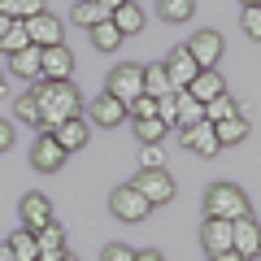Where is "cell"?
<instances>
[{"label": "cell", "mask_w": 261, "mask_h": 261, "mask_svg": "<svg viewBox=\"0 0 261 261\" xmlns=\"http://www.w3.org/2000/svg\"><path fill=\"white\" fill-rule=\"evenodd\" d=\"M31 96L39 100V130H53L65 118L83 113V100H79L74 83H48V79H39V83H31Z\"/></svg>", "instance_id": "1"}, {"label": "cell", "mask_w": 261, "mask_h": 261, "mask_svg": "<svg viewBox=\"0 0 261 261\" xmlns=\"http://www.w3.org/2000/svg\"><path fill=\"white\" fill-rule=\"evenodd\" d=\"M252 214V200L244 196V187L235 183H214L205 192V218H226V222H240Z\"/></svg>", "instance_id": "2"}, {"label": "cell", "mask_w": 261, "mask_h": 261, "mask_svg": "<svg viewBox=\"0 0 261 261\" xmlns=\"http://www.w3.org/2000/svg\"><path fill=\"white\" fill-rule=\"evenodd\" d=\"M105 92L118 96L122 105H130L135 96H144V65H135V61L113 65V70H109V87H105Z\"/></svg>", "instance_id": "3"}, {"label": "cell", "mask_w": 261, "mask_h": 261, "mask_svg": "<svg viewBox=\"0 0 261 261\" xmlns=\"http://www.w3.org/2000/svg\"><path fill=\"white\" fill-rule=\"evenodd\" d=\"M109 209H113V218H122V222H144V218L152 214V205L144 200V192L135 183H122L118 192L109 196Z\"/></svg>", "instance_id": "4"}, {"label": "cell", "mask_w": 261, "mask_h": 261, "mask_svg": "<svg viewBox=\"0 0 261 261\" xmlns=\"http://www.w3.org/2000/svg\"><path fill=\"white\" fill-rule=\"evenodd\" d=\"M187 53H192V61L200 65V70H218V61H222V35H218V31H196L192 39H187Z\"/></svg>", "instance_id": "5"}, {"label": "cell", "mask_w": 261, "mask_h": 261, "mask_svg": "<svg viewBox=\"0 0 261 261\" xmlns=\"http://www.w3.org/2000/svg\"><path fill=\"white\" fill-rule=\"evenodd\" d=\"M178 144H183L187 152H196V157H218V130L214 122H196V126H178Z\"/></svg>", "instance_id": "6"}, {"label": "cell", "mask_w": 261, "mask_h": 261, "mask_svg": "<svg viewBox=\"0 0 261 261\" xmlns=\"http://www.w3.org/2000/svg\"><path fill=\"white\" fill-rule=\"evenodd\" d=\"M70 74H74V53L65 44L44 48V57H39V79H48V83H70Z\"/></svg>", "instance_id": "7"}, {"label": "cell", "mask_w": 261, "mask_h": 261, "mask_svg": "<svg viewBox=\"0 0 261 261\" xmlns=\"http://www.w3.org/2000/svg\"><path fill=\"white\" fill-rule=\"evenodd\" d=\"M135 187L144 192V200L148 205H166V200H174V178H170V170H140L135 174Z\"/></svg>", "instance_id": "8"}, {"label": "cell", "mask_w": 261, "mask_h": 261, "mask_svg": "<svg viewBox=\"0 0 261 261\" xmlns=\"http://www.w3.org/2000/svg\"><path fill=\"white\" fill-rule=\"evenodd\" d=\"M18 218H22L27 231H44V226L53 222V200H48L44 192H27L22 205H18Z\"/></svg>", "instance_id": "9"}, {"label": "cell", "mask_w": 261, "mask_h": 261, "mask_svg": "<svg viewBox=\"0 0 261 261\" xmlns=\"http://www.w3.org/2000/svg\"><path fill=\"white\" fill-rule=\"evenodd\" d=\"M31 166H35L39 174H57V170L65 166V148L53 140V135H48V130L39 135L35 144H31Z\"/></svg>", "instance_id": "10"}, {"label": "cell", "mask_w": 261, "mask_h": 261, "mask_svg": "<svg viewBox=\"0 0 261 261\" xmlns=\"http://www.w3.org/2000/svg\"><path fill=\"white\" fill-rule=\"evenodd\" d=\"M166 74H170V87H174V92H187V87H192V79L200 74V65L192 61V53H187V48H174V53L166 57Z\"/></svg>", "instance_id": "11"}, {"label": "cell", "mask_w": 261, "mask_h": 261, "mask_svg": "<svg viewBox=\"0 0 261 261\" xmlns=\"http://www.w3.org/2000/svg\"><path fill=\"white\" fill-rule=\"evenodd\" d=\"M22 27H27V35H31V44H35V48H53V44H61V35H65V27L48 9L35 13V18H27Z\"/></svg>", "instance_id": "12"}, {"label": "cell", "mask_w": 261, "mask_h": 261, "mask_svg": "<svg viewBox=\"0 0 261 261\" xmlns=\"http://www.w3.org/2000/svg\"><path fill=\"white\" fill-rule=\"evenodd\" d=\"M200 244H205L209 257H218V252H231L235 244V231L226 218H205V226H200Z\"/></svg>", "instance_id": "13"}, {"label": "cell", "mask_w": 261, "mask_h": 261, "mask_svg": "<svg viewBox=\"0 0 261 261\" xmlns=\"http://www.w3.org/2000/svg\"><path fill=\"white\" fill-rule=\"evenodd\" d=\"M231 231H235V244H231V248L235 252H240V257H257V252H261V226H257V218H240V222H231Z\"/></svg>", "instance_id": "14"}, {"label": "cell", "mask_w": 261, "mask_h": 261, "mask_svg": "<svg viewBox=\"0 0 261 261\" xmlns=\"http://www.w3.org/2000/svg\"><path fill=\"white\" fill-rule=\"evenodd\" d=\"M48 135H53V140L61 144L65 152H79V148L87 144V122H83V118H65L61 126H53Z\"/></svg>", "instance_id": "15"}, {"label": "cell", "mask_w": 261, "mask_h": 261, "mask_svg": "<svg viewBox=\"0 0 261 261\" xmlns=\"http://www.w3.org/2000/svg\"><path fill=\"white\" fill-rule=\"evenodd\" d=\"M122 118H126V105H122L118 96L105 92V96H96V100H92V122H96V126H118Z\"/></svg>", "instance_id": "16"}, {"label": "cell", "mask_w": 261, "mask_h": 261, "mask_svg": "<svg viewBox=\"0 0 261 261\" xmlns=\"http://www.w3.org/2000/svg\"><path fill=\"white\" fill-rule=\"evenodd\" d=\"M222 92H226V83H222L218 70H200V74L192 79V87H187V96H196L200 105H209L214 96H222Z\"/></svg>", "instance_id": "17"}, {"label": "cell", "mask_w": 261, "mask_h": 261, "mask_svg": "<svg viewBox=\"0 0 261 261\" xmlns=\"http://www.w3.org/2000/svg\"><path fill=\"white\" fill-rule=\"evenodd\" d=\"M109 22L122 31V35H135V31H144V22H148V18H144V9L135 5V0H126V5H118V9L109 13Z\"/></svg>", "instance_id": "18"}, {"label": "cell", "mask_w": 261, "mask_h": 261, "mask_svg": "<svg viewBox=\"0 0 261 261\" xmlns=\"http://www.w3.org/2000/svg\"><path fill=\"white\" fill-rule=\"evenodd\" d=\"M39 57H44V48H35V44H27L22 53H13L9 57V61H13V74L27 79V83H39Z\"/></svg>", "instance_id": "19"}, {"label": "cell", "mask_w": 261, "mask_h": 261, "mask_svg": "<svg viewBox=\"0 0 261 261\" xmlns=\"http://www.w3.org/2000/svg\"><path fill=\"white\" fill-rule=\"evenodd\" d=\"M35 244H39V257H53V252H65V226L57 222H48L44 231H35Z\"/></svg>", "instance_id": "20"}, {"label": "cell", "mask_w": 261, "mask_h": 261, "mask_svg": "<svg viewBox=\"0 0 261 261\" xmlns=\"http://www.w3.org/2000/svg\"><path fill=\"white\" fill-rule=\"evenodd\" d=\"M214 130H218V144L222 148H231V144H244L248 140V118H226V122H214Z\"/></svg>", "instance_id": "21"}, {"label": "cell", "mask_w": 261, "mask_h": 261, "mask_svg": "<svg viewBox=\"0 0 261 261\" xmlns=\"http://www.w3.org/2000/svg\"><path fill=\"white\" fill-rule=\"evenodd\" d=\"M74 27H96V22H105L109 18V9H105L100 0H74Z\"/></svg>", "instance_id": "22"}, {"label": "cell", "mask_w": 261, "mask_h": 261, "mask_svg": "<svg viewBox=\"0 0 261 261\" xmlns=\"http://www.w3.org/2000/svg\"><path fill=\"white\" fill-rule=\"evenodd\" d=\"M87 35H92V44L100 48V53H113V48L122 44V31L113 27L109 18H105V22H96V27H87Z\"/></svg>", "instance_id": "23"}, {"label": "cell", "mask_w": 261, "mask_h": 261, "mask_svg": "<svg viewBox=\"0 0 261 261\" xmlns=\"http://www.w3.org/2000/svg\"><path fill=\"white\" fill-rule=\"evenodd\" d=\"M5 244L13 248V257H18V261H39V244H35V231H27V226H22L18 235H9Z\"/></svg>", "instance_id": "24"}, {"label": "cell", "mask_w": 261, "mask_h": 261, "mask_svg": "<svg viewBox=\"0 0 261 261\" xmlns=\"http://www.w3.org/2000/svg\"><path fill=\"white\" fill-rule=\"evenodd\" d=\"M144 92H148V96H170V92H174L161 61H157V65H144Z\"/></svg>", "instance_id": "25"}, {"label": "cell", "mask_w": 261, "mask_h": 261, "mask_svg": "<svg viewBox=\"0 0 261 261\" xmlns=\"http://www.w3.org/2000/svg\"><path fill=\"white\" fill-rule=\"evenodd\" d=\"M226 118H240V105H235V96L222 92L205 105V122H226Z\"/></svg>", "instance_id": "26"}, {"label": "cell", "mask_w": 261, "mask_h": 261, "mask_svg": "<svg viewBox=\"0 0 261 261\" xmlns=\"http://www.w3.org/2000/svg\"><path fill=\"white\" fill-rule=\"evenodd\" d=\"M0 13H9L13 22H27L35 13H44V0H0Z\"/></svg>", "instance_id": "27"}, {"label": "cell", "mask_w": 261, "mask_h": 261, "mask_svg": "<svg viewBox=\"0 0 261 261\" xmlns=\"http://www.w3.org/2000/svg\"><path fill=\"white\" fill-rule=\"evenodd\" d=\"M196 122H205V105L196 100V96L178 92V126H196Z\"/></svg>", "instance_id": "28"}, {"label": "cell", "mask_w": 261, "mask_h": 261, "mask_svg": "<svg viewBox=\"0 0 261 261\" xmlns=\"http://www.w3.org/2000/svg\"><path fill=\"white\" fill-rule=\"evenodd\" d=\"M192 9L196 0H157V13L166 22H192Z\"/></svg>", "instance_id": "29"}, {"label": "cell", "mask_w": 261, "mask_h": 261, "mask_svg": "<svg viewBox=\"0 0 261 261\" xmlns=\"http://www.w3.org/2000/svg\"><path fill=\"white\" fill-rule=\"evenodd\" d=\"M166 122L161 118H144V122H135V135H140V144H161L166 140Z\"/></svg>", "instance_id": "30"}, {"label": "cell", "mask_w": 261, "mask_h": 261, "mask_svg": "<svg viewBox=\"0 0 261 261\" xmlns=\"http://www.w3.org/2000/svg\"><path fill=\"white\" fill-rule=\"evenodd\" d=\"M126 118H135V122H144V118H157V96H135V100L126 105Z\"/></svg>", "instance_id": "31"}, {"label": "cell", "mask_w": 261, "mask_h": 261, "mask_svg": "<svg viewBox=\"0 0 261 261\" xmlns=\"http://www.w3.org/2000/svg\"><path fill=\"white\" fill-rule=\"evenodd\" d=\"M31 44V35H27V27H22V22H13V27L9 31H5V39H0V48H5V53H22V48H27Z\"/></svg>", "instance_id": "32"}, {"label": "cell", "mask_w": 261, "mask_h": 261, "mask_svg": "<svg viewBox=\"0 0 261 261\" xmlns=\"http://www.w3.org/2000/svg\"><path fill=\"white\" fill-rule=\"evenodd\" d=\"M240 27H244V35H248V39H261V5H244Z\"/></svg>", "instance_id": "33"}, {"label": "cell", "mask_w": 261, "mask_h": 261, "mask_svg": "<svg viewBox=\"0 0 261 261\" xmlns=\"http://www.w3.org/2000/svg\"><path fill=\"white\" fill-rule=\"evenodd\" d=\"M13 113H18V122H31V126H39V100L35 96H18V105H13Z\"/></svg>", "instance_id": "34"}, {"label": "cell", "mask_w": 261, "mask_h": 261, "mask_svg": "<svg viewBox=\"0 0 261 261\" xmlns=\"http://www.w3.org/2000/svg\"><path fill=\"white\" fill-rule=\"evenodd\" d=\"M157 118L166 122V126H178V92L157 96Z\"/></svg>", "instance_id": "35"}, {"label": "cell", "mask_w": 261, "mask_h": 261, "mask_svg": "<svg viewBox=\"0 0 261 261\" xmlns=\"http://www.w3.org/2000/svg\"><path fill=\"white\" fill-rule=\"evenodd\" d=\"M161 166H166L161 144H140V170H161Z\"/></svg>", "instance_id": "36"}, {"label": "cell", "mask_w": 261, "mask_h": 261, "mask_svg": "<svg viewBox=\"0 0 261 261\" xmlns=\"http://www.w3.org/2000/svg\"><path fill=\"white\" fill-rule=\"evenodd\" d=\"M100 261H135V248H126V244H105Z\"/></svg>", "instance_id": "37"}, {"label": "cell", "mask_w": 261, "mask_h": 261, "mask_svg": "<svg viewBox=\"0 0 261 261\" xmlns=\"http://www.w3.org/2000/svg\"><path fill=\"white\" fill-rule=\"evenodd\" d=\"M9 148H13V122L0 118V152H9Z\"/></svg>", "instance_id": "38"}, {"label": "cell", "mask_w": 261, "mask_h": 261, "mask_svg": "<svg viewBox=\"0 0 261 261\" xmlns=\"http://www.w3.org/2000/svg\"><path fill=\"white\" fill-rule=\"evenodd\" d=\"M135 261H166V257H161L157 248H140V252H135Z\"/></svg>", "instance_id": "39"}, {"label": "cell", "mask_w": 261, "mask_h": 261, "mask_svg": "<svg viewBox=\"0 0 261 261\" xmlns=\"http://www.w3.org/2000/svg\"><path fill=\"white\" fill-rule=\"evenodd\" d=\"M209 261H248V257H240V252L231 248V252H218V257H209Z\"/></svg>", "instance_id": "40"}, {"label": "cell", "mask_w": 261, "mask_h": 261, "mask_svg": "<svg viewBox=\"0 0 261 261\" xmlns=\"http://www.w3.org/2000/svg\"><path fill=\"white\" fill-rule=\"evenodd\" d=\"M39 261H79L74 252H53V257H39Z\"/></svg>", "instance_id": "41"}, {"label": "cell", "mask_w": 261, "mask_h": 261, "mask_svg": "<svg viewBox=\"0 0 261 261\" xmlns=\"http://www.w3.org/2000/svg\"><path fill=\"white\" fill-rule=\"evenodd\" d=\"M13 27V18H9V13H0V39H5V31H9Z\"/></svg>", "instance_id": "42"}, {"label": "cell", "mask_w": 261, "mask_h": 261, "mask_svg": "<svg viewBox=\"0 0 261 261\" xmlns=\"http://www.w3.org/2000/svg\"><path fill=\"white\" fill-rule=\"evenodd\" d=\"M0 261H18V257H13V248H9V244H0Z\"/></svg>", "instance_id": "43"}, {"label": "cell", "mask_w": 261, "mask_h": 261, "mask_svg": "<svg viewBox=\"0 0 261 261\" xmlns=\"http://www.w3.org/2000/svg\"><path fill=\"white\" fill-rule=\"evenodd\" d=\"M100 5H105V9L113 13V9H118V5H126V0H100Z\"/></svg>", "instance_id": "44"}, {"label": "cell", "mask_w": 261, "mask_h": 261, "mask_svg": "<svg viewBox=\"0 0 261 261\" xmlns=\"http://www.w3.org/2000/svg\"><path fill=\"white\" fill-rule=\"evenodd\" d=\"M5 92H9V79H5V70H0V96H5Z\"/></svg>", "instance_id": "45"}, {"label": "cell", "mask_w": 261, "mask_h": 261, "mask_svg": "<svg viewBox=\"0 0 261 261\" xmlns=\"http://www.w3.org/2000/svg\"><path fill=\"white\" fill-rule=\"evenodd\" d=\"M244 5H261V0H244Z\"/></svg>", "instance_id": "46"}, {"label": "cell", "mask_w": 261, "mask_h": 261, "mask_svg": "<svg viewBox=\"0 0 261 261\" xmlns=\"http://www.w3.org/2000/svg\"><path fill=\"white\" fill-rule=\"evenodd\" d=\"M257 257H261V252H257Z\"/></svg>", "instance_id": "47"}]
</instances>
